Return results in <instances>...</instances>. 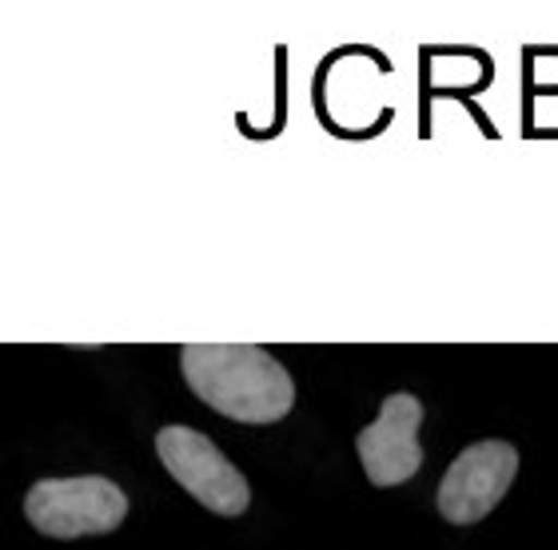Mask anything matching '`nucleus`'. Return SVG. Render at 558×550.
<instances>
[{
    "label": "nucleus",
    "instance_id": "obj_3",
    "mask_svg": "<svg viewBox=\"0 0 558 550\" xmlns=\"http://www.w3.org/2000/svg\"><path fill=\"white\" fill-rule=\"evenodd\" d=\"M156 455L168 467L180 487H184L196 503L223 518L244 515L252 503V487L240 470L232 467V459H223V451L211 443L208 435H199L196 427H160L156 431Z\"/></svg>",
    "mask_w": 558,
    "mask_h": 550
},
{
    "label": "nucleus",
    "instance_id": "obj_4",
    "mask_svg": "<svg viewBox=\"0 0 558 550\" xmlns=\"http://www.w3.org/2000/svg\"><path fill=\"white\" fill-rule=\"evenodd\" d=\"M514 475H519V451L511 443L502 439L471 443L439 479L435 494L439 515L454 527L483 523L502 503V494L511 491Z\"/></svg>",
    "mask_w": 558,
    "mask_h": 550
},
{
    "label": "nucleus",
    "instance_id": "obj_1",
    "mask_svg": "<svg viewBox=\"0 0 558 550\" xmlns=\"http://www.w3.org/2000/svg\"><path fill=\"white\" fill-rule=\"evenodd\" d=\"M180 371L211 411L235 423H279L295 403L288 367L256 343H187Z\"/></svg>",
    "mask_w": 558,
    "mask_h": 550
},
{
    "label": "nucleus",
    "instance_id": "obj_2",
    "mask_svg": "<svg viewBox=\"0 0 558 550\" xmlns=\"http://www.w3.org/2000/svg\"><path fill=\"white\" fill-rule=\"evenodd\" d=\"M24 515L48 539H88L108 535L129 515V494L105 475L40 479L24 494Z\"/></svg>",
    "mask_w": 558,
    "mask_h": 550
},
{
    "label": "nucleus",
    "instance_id": "obj_5",
    "mask_svg": "<svg viewBox=\"0 0 558 550\" xmlns=\"http://www.w3.org/2000/svg\"><path fill=\"white\" fill-rule=\"evenodd\" d=\"M418 427H423V403L408 391L384 399V407L355 439L363 475L375 487H399L423 467V447H418Z\"/></svg>",
    "mask_w": 558,
    "mask_h": 550
}]
</instances>
